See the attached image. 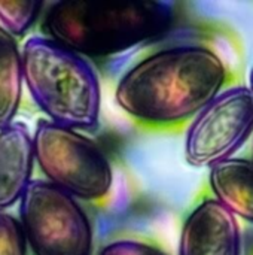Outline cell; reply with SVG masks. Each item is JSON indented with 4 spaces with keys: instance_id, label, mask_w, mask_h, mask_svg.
Returning a JSON list of instances; mask_svg holds the SVG:
<instances>
[{
    "instance_id": "1",
    "label": "cell",
    "mask_w": 253,
    "mask_h": 255,
    "mask_svg": "<svg viewBox=\"0 0 253 255\" xmlns=\"http://www.w3.org/2000/svg\"><path fill=\"white\" fill-rule=\"evenodd\" d=\"M227 79L222 58L203 45H177L157 51L119 79L115 99L133 118L173 124L195 117L221 91Z\"/></svg>"
},
{
    "instance_id": "2",
    "label": "cell",
    "mask_w": 253,
    "mask_h": 255,
    "mask_svg": "<svg viewBox=\"0 0 253 255\" xmlns=\"http://www.w3.org/2000/svg\"><path fill=\"white\" fill-rule=\"evenodd\" d=\"M173 16L167 1H57L46 12L43 28L48 37L82 57H106L161 36Z\"/></svg>"
},
{
    "instance_id": "3",
    "label": "cell",
    "mask_w": 253,
    "mask_h": 255,
    "mask_svg": "<svg viewBox=\"0 0 253 255\" xmlns=\"http://www.w3.org/2000/svg\"><path fill=\"white\" fill-rule=\"evenodd\" d=\"M22 82L48 121L76 131L94 130L100 121V79L81 54L52 40L30 37L22 51Z\"/></svg>"
},
{
    "instance_id": "4",
    "label": "cell",
    "mask_w": 253,
    "mask_h": 255,
    "mask_svg": "<svg viewBox=\"0 0 253 255\" xmlns=\"http://www.w3.org/2000/svg\"><path fill=\"white\" fill-rule=\"evenodd\" d=\"M33 151L46 182L76 200H100L112 190L109 158L81 131L40 120L33 133Z\"/></svg>"
},
{
    "instance_id": "5",
    "label": "cell",
    "mask_w": 253,
    "mask_h": 255,
    "mask_svg": "<svg viewBox=\"0 0 253 255\" xmlns=\"http://www.w3.org/2000/svg\"><path fill=\"white\" fill-rule=\"evenodd\" d=\"M19 226L34 255H92L91 221L70 194L31 181L19 200Z\"/></svg>"
},
{
    "instance_id": "6",
    "label": "cell",
    "mask_w": 253,
    "mask_h": 255,
    "mask_svg": "<svg viewBox=\"0 0 253 255\" xmlns=\"http://www.w3.org/2000/svg\"><path fill=\"white\" fill-rule=\"evenodd\" d=\"M253 134V91L237 85L221 91L192 120L183 155L191 167H212L233 155Z\"/></svg>"
},
{
    "instance_id": "7",
    "label": "cell",
    "mask_w": 253,
    "mask_h": 255,
    "mask_svg": "<svg viewBox=\"0 0 253 255\" xmlns=\"http://www.w3.org/2000/svg\"><path fill=\"white\" fill-rule=\"evenodd\" d=\"M239 220L215 199L201 202L183 223L179 255H242Z\"/></svg>"
},
{
    "instance_id": "8",
    "label": "cell",
    "mask_w": 253,
    "mask_h": 255,
    "mask_svg": "<svg viewBox=\"0 0 253 255\" xmlns=\"http://www.w3.org/2000/svg\"><path fill=\"white\" fill-rule=\"evenodd\" d=\"M34 167L33 134L24 123L0 128V212L19 203Z\"/></svg>"
},
{
    "instance_id": "9",
    "label": "cell",
    "mask_w": 253,
    "mask_h": 255,
    "mask_svg": "<svg viewBox=\"0 0 253 255\" xmlns=\"http://www.w3.org/2000/svg\"><path fill=\"white\" fill-rule=\"evenodd\" d=\"M209 184L218 203L253 224V160L233 157L212 166Z\"/></svg>"
},
{
    "instance_id": "10",
    "label": "cell",
    "mask_w": 253,
    "mask_h": 255,
    "mask_svg": "<svg viewBox=\"0 0 253 255\" xmlns=\"http://www.w3.org/2000/svg\"><path fill=\"white\" fill-rule=\"evenodd\" d=\"M22 87L21 51L16 40L0 27V128L13 123Z\"/></svg>"
},
{
    "instance_id": "11",
    "label": "cell",
    "mask_w": 253,
    "mask_h": 255,
    "mask_svg": "<svg viewBox=\"0 0 253 255\" xmlns=\"http://www.w3.org/2000/svg\"><path fill=\"white\" fill-rule=\"evenodd\" d=\"M42 1H3L0 0V27L13 39L24 36L37 21Z\"/></svg>"
},
{
    "instance_id": "12",
    "label": "cell",
    "mask_w": 253,
    "mask_h": 255,
    "mask_svg": "<svg viewBox=\"0 0 253 255\" xmlns=\"http://www.w3.org/2000/svg\"><path fill=\"white\" fill-rule=\"evenodd\" d=\"M27 251L19 221L7 212H0V255H27Z\"/></svg>"
},
{
    "instance_id": "13",
    "label": "cell",
    "mask_w": 253,
    "mask_h": 255,
    "mask_svg": "<svg viewBox=\"0 0 253 255\" xmlns=\"http://www.w3.org/2000/svg\"><path fill=\"white\" fill-rule=\"evenodd\" d=\"M100 255H167L164 251L139 242V241H116L112 242L109 245H106L101 251Z\"/></svg>"
},
{
    "instance_id": "14",
    "label": "cell",
    "mask_w": 253,
    "mask_h": 255,
    "mask_svg": "<svg viewBox=\"0 0 253 255\" xmlns=\"http://www.w3.org/2000/svg\"><path fill=\"white\" fill-rule=\"evenodd\" d=\"M249 88L253 91V67L251 70V75H249Z\"/></svg>"
},
{
    "instance_id": "15",
    "label": "cell",
    "mask_w": 253,
    "mask_h": 255,
    "mask_svg": "<svg viewBox=\"0 0 253 255\" xmlns=\"http://www.w3.org/2000/svg\"><path fill=\"white\" fill-rule=\"evenodd\" d=\"M252 155H253V146H252ZM252 160H253V158H252Z\"/></svg>"
}]
</instances>
